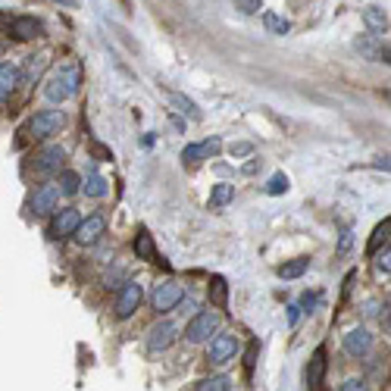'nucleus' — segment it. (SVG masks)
Wrapping results in <instances>:
<instances>
[{"instance_id": "e433bc0d", "label": "nucleus", "mask_w": 391, "mask_h": 391, "mask_svg": "<svg viewBox=\"0 0 391 391\" xmlns=\"http://www.w3.org/2000/svg\"><path fill=\"white\" fill-rule=\"evenodd\" d=\"M298 313H301V307H298V304H291V307H288V322H291V326L298 322Z\"/></svg>"}, {"instance_id": "1a4fd4ad", "label": "nucleus", "mask_w": 391, "mask_h": 391, "mask_svg": "<svg viewBox=\"0 0 391 391\" xmlns=\"http://www.w3.org/2000/svg\"><path fill=\"white\" fill-rule=\"evenodd\" d=\"M63 160H66V151H63L60 144L44 147V151L35 153V172H38V175H53V172H60Z\"/></svg>"}, {"instance_id": "39448f33", "label": "nucleus", "mask_w": 391, "mask_h": 391, "mask_svg": "<svg viewBox=\"0 0 391 391\" xmlns=\"http://www.w3.org/2000/svg\"><path fill=\"white\" fill-rule=\"evenodd\" d=\"M181 298H185V285H179V282H160L151 294V304H153V310L166 313V310H172Z\"/></svg>"}, {"instance_id": "5701e85b", "label": "nucleus", "mask_w": 391, "mask_h": 391, "mask_svg": "<svg viewBox=\"0 0 391 391\" xmlns=\"http://www.w3.org/2000/svg\"><path fill=\"white\" fill-rule=\"evenodd\" d=\"M307 266H310L307 257H298V260L282 263V266H279V279H301V275L307 273Z\"/></svg>"}, {"instance_id": "473e14b6", "label": "nucleus", "mask_w": 391, "mask_h": 391, "mask_svg": "<svg viewBox=\"0 0 391 391\" xmlns=\"http://www.w3.org/2000/svg\"><path fill=\"white\" fill-rule=\"evenodd\" d=\"M228 153H232V157H247V153H254V144H247V141H238V144L228 147Z\"/></svg>"}, {"instance_id": "f03ea898", "label": "nucleus", "mask_w": 391, "mask_h": 391, "mask_svg": "<svg viewBox=\"0 0 391 391\" xmlns=\"http://www.w3.org/2000/svg\"><path fill=\"white\" fill-rule=\"evenodd\" d=\"M217 329H219V316L213 313V310H200V313L185 326V338L191 341V345H204V341H210V335L217 332Z\"/></svg>"}, {"instance_id": "58836bf2", "label": "nucleus", "mask_w": 391, "mask_h": 391, "mask_svg": "<svg viewBox=\"0 0 391 391\" xmlns=\"http://www.w3.org/2000/svg\"><path fill=\"white\" fill-rule=\"evenodd\" d=\"M254 172H257V160H254V163H247V166H245V175H254Z\"/></svg>"}, {"instance_id": "b1692460", "label": "nucleus", "mask_w": 391, "mask_h": 391, "mask_svg": "<svg viewBox=\"0 0 391 391\" xmlns=\"http://www.w3.org/2000/svg\"><path fill=\"white\" fill-rule=\"evenodd\" d=\"M388 232H391V219L379 222V226H376V232H373V238H369V245H366V254H376L382 245H388Z\"/></svg>"}, {"instance_id": "a878e982", "label": "nucleus", "mask_w": 391, "mask_h": 391, "mask_svg": "<svg viewBox=\"0 0 391 391\" xmlns=\"http://www.w3.org/2000/svg\"><path fill=\"white\" fill-rule=\"evenodd\" d=\"M170 100H172V107H175L179 113H185V116H191V119H200L198 104H194V100H188L185 94H170Z\"/></svg>"}, {"instance_id": "7ed1b4c3", "label": "nucleus", "mask_w": 391, "mask_h": 391, "mask_svg": "<svg viewBox=\"0 0 391 391\" xmlns=\"http://www.w3.org/2000/svg\"><path fill=\"white\" fill-rule=\"evenodd\" d=\"M63 125H66V113L63 110H41V113L32 116L29 132H32V138H50V135H57Z\"/></svg>"}, {"instance_id": "72a5a7b5", "label": "nucleus", "mask_w": 391, "mask_h": 391, "mask_svg": "<svg viewBox=\"0 0 391 391\" xmlns=\"http://www.w3.org/2000/svg\"><path fill=\"white\" fill-rule=\"evenodd\" d=\"M257 341H251V348H247V354H245V366H247V373H254V363H257Z\"/></svg>"}, {"instance_id": "aec40b11", "label": "nucleus", "mask_w": 391, "mask_h": 391, "mask_svg": "<svg viewBox=\"0 0 391 391\" xmlns=\"http://www.w3.org/2000/svg\"><path fill=\"white\" fill-rule=\"evenodd\" d=\"M135 257H141V260H157V247H153V238H151V232H144V228L135 235Z\"/></svg>"}, {"instance_id": "4c0bfd02", "label": "nucleus", "mask_w": 391, "mask_h": 391, "mask_svg": "<svg viewBox=\"0 0 391 391\" xmlns=\"http://www.w3.org/2000/svg\"><path fill=\"white\" fill-rule=\"evenodd\" d=\"M316 304V294H304V301H301V307H313Z\"/></svg>"}, {"instance_id": "6ab92c4d", "label": "nucleus", "mask_w": 391, "mask_h": 391, "mask_svg": "<svg viewBox=\"0 0 391 391\" xmlns=\"http://www.w3.org/2000/svg\"><path fill=\"white\" fill-rule=\"evenodd\" d=\"M235 200V185H228V181H219V185H213L210 191V210H222V207H228Z\"/></svg>"}, {"instance_id": "9d476101", "label": "nucleus", "mask_w": 391, "mask_h": 391, "mask_svg": "<svg viewBox=\"0 0 391 391\" xmlns=\"http://www.w3.org/2000/svg\"><path fill=\"white\" fill-rule=\"evenodd\" d=\"M57 200H60L57 188H53V185H41L35 194H32L29 207H32V213H35V217H50V213L57 210Z\"/></svg>"}, {"instance_id": "7c9ffc66", "label": "nucleus", "mask_w": 391, "mask_h": 391, "mask_svg": "<svg viewBox=\"0 0 391 391\" xmlns=\"http://www.w3.org/2000/svg\"><path fill=\"white\" fill-rule=\"evenodd\" d=\"M235 6H238L241 13H247V16H251V13L263 10V0H235Z\"/></svg>"}, {"instance_id": "c756f323", "label": "nucleus", "mask_w": 391, "mask_h": 391, "mask_svg": "<svg viewBox=\"0 0 391 391\" xmlns=\"http://www.w3.org/2000/svg\"><path fill=\"white\" fill-rule=\"evenodd\" d=\"M376 254H379V257H376V269H379V273H391V251H388V245H385V251H382V247H379V251H376Z\"/></svg>"}, {"instance_id": "2eb2a0df", "label": "nucleus", "mask_w": 391, "mask_h": 391, "mask_svg": "<svg viewBox=\"0 0 391 391\" xmlns=\"http://www.w3.org/2000/svg\"><path fill=\"white\" fill-rule=\"evenodd\" d=\"M345 350L350 357H366L369 350H373V335H369L366 329H350L345 335Z\"/></svg>"}, {"instance_id": "4be33fe9", "label": "nucleus", "mask_w": 391, "mask_h": 391, "mask_svg": "<svg viewBox=\"0 0 391 391\" xmlns=\"http://www.w3.org/2000/svg\"><path fill=\"white\" fill-rule=\"evenodd\" d=\"M82 188H85L88 198H104V194H107V179L100 172H88L85 181H82Z\"/></svg>"}, {"instance_id": "0eeeda50", "label": "nucleus", "mask_w": 391, "mask_h": 391, "mask_svg": "<svg viewBox=\"0 0 391 391\" xmlns=\"http://www.w3.org/2000/svg\"><path fill=\"white\" fill-rule=\"evenodd\" d=\"M141 298H144V291H141L138 282H125L123 291H119V298H116V316L119 320H129L135 310L141 307Z\"/></svg>"}, {"instance_id": "423d86ee", "label": "nucleus", "mask_w": 391, "mask_h": 391, "mask_svg": "<svg viewBox=\"0 0 391 391\" xmlns=\"http://www.w3.org/2000/svg\"><path fill=\"white\" fill-rule=\"evenodd\" d=\"M235 354H238V335H217V338L210 341L207 360H210L213 366H222V363L235 360Z\"/></svg>"}, {"instance_id": "f257e3e1", "label": "nucleus", "mask_w": 391, "mask_h": 391, "mask_svg": "<svg viewBox=\"0 0 391 391\" xmlns=\"http://www.w3.org/2000/svg\"><path fill=\"white\" fill-rule=\"evenodd\" d=\"M76 91H78V69L76 66H66V69L53 72L50 82H47V88H44V94H47L50 104H63V100H69Z\"/></svg>"}, {"instance_id": "6e6552de", "label": "nucleus", "mask_w": 391, "mask_h": 391, "mask_svg": "<svg viewBox=\"0 0 391 391\" xmlns=\"http://www.w3.org/2000/svg\"><path fill=\"white\" fill-rule=\"evenodd\" d=\"M175 341V326L170 320H160L151 326V332H147V350L151 354H160V350H166Z\"/></svg>"}, {"instance_id": "c85d7f7f", "label": "nucleus", "mask_w": 391, "mask_h": 391, "mask_svg": "<svg viewBox=\"0 0 391 391\" xmlns=\"http://www.w3.org/2000/svg\"><path fill=\"white\" fill-rule=\"evenodd\" d=\"M288 185H291V181H288V175L285 172H275L273 179H269V185H266V194H285Z\"/></svg>"}, {"instance_id": "4468645a", "label": "nucleus", "mask_w": 391, "mask_h": 391, "mask_svg": "<svg viewBox=\"0 0 391 391\" xmlns=\"http://www.w3.org/2000/svg\"><path fill=\"white\" fill-rule=\"evenodd\" d=\"M219 147H222L219 138H207V141H200V144H188L185 151H181V160H185V163H200V160L217 157Z\"/></svg>"}, {"instance_id": "ddd939ff", "label": "nucleus", "mask_w": 391, "mask_h": 391, "mask_svg": "<svg viewBox=\"0 0 391 391\" xmlns=\"http://www.w3.org/2000/svg\"><path fill=\"white\" fill-rule=\"evenodd\" d=\"M6 32H10L16 41H32V38H38L44 29L35 16H16V19H10V29Z\"/></svg>"}, {"instance_id": "f8f14e48", "label": "nucleus", "mask_w": 391, "mask_h": 391, "mask_svg": "<svg viewBox=\"0 0 391 391\" xmlns=\"http://www.w3.org/2000/svg\"><path fill=\"white\" fill-rule=\"evenodd\" d=\"M354 50H360V57L369 63H388V47H382L376 35H360L354 41Z\"/></svg>"}, {"instance_id": "dca6fc26", "label": "nucleus", "mask_w": 391, "mask_h": 391, "mask_svg": "<svg viewBox=\"0 0 391 391\" xmlns=\"http://www.w3.org/2000/svg\"><path fill=\"white\" fill-rule=\"evenodd\" d=\"M326 350H316L313 354V360H310V366H307V388H320L322 385V379H326Z\"/></svg>"}, {"instance_id": "9b49d317", "label": "nucleus", "mask_w": 391, "mask_h": 391, "mask_svg": "<svg viewBox=\"0 0 391 391\" xmlns=\"http://www.w3.org/2000/svg\"><path fill=\"white\" fill-rule=\"evenodd\" d=\"M104 232H107V219H104V217H88V219L78 222L76 238H78V245L91 247V245H97Z\"/></svg>"}, {"instance_id": "20e7f679", "label": "nucleus", "mask_w": 391, "mask_h": 391, "mask_svg": "<svg viewBox=\"0 0 391 391\" xmlns=\"http://www.w3.org/2000/svg\"><path fill=\"white\" fill-rule=\"evenodd\" d=\"M78 222H82V213L72 210V207H66V210H53V219H50L47 235H50L53 241H63V238H69V235H76Z\"/></svg>"}, {"instance_id": "a211bd4d", "label": "nucleus", "mask_w": 391, "mask_h": 391, "mask_svg": "<svg viewBox=\"0 0 391 391\" xmlns=\"http://www.w3.org/2000/svg\"><path fill=\"white\" fill-rule=\"evenodd\" d=\"M363 22L369 25V32L385 35L388 32V13L382 10V6H366V10H363Z\"/></svg>"}, {"instance_id": "f704fd0d", "label": "nucleus", "mask_w": 391, "mask_h": 391, "mask_svg": "<svg viewBox=\"0 0 391 391\" xmlns=\"http://www.w3.org/2000/svg\"><path fill=\"white\" fill-rule=\"evenodd\" d=\"M350 245H354V232H350V228H345V232H341V241H338V254H345Z\"/></svg>"}, {"instance_id": "c9c22d12", "label": "nucleus", "mask_w": 391, "mask_h": 391, "mask_svg": "<svg viewBox=\"0 0 391 391\" xmlns=\"http://www.w3.org/2000/svg\"><path fill=\"white\" fill-rule=\"evenodd\" d=\"M366 385H363V379H348L345 385H341V391H363Z\"/></svg>"}, {"instance_id": "393cba45", "label": "nucleus", "mask_w": 391, "mask_h": 391, "mask_svg": "<svg viewBox=\"0 0 391 391\" xmlns=\"http://www.w3.org/2000/svg\"><path fill=\"white\" fill-rule=\"evenodd\" d=\"M210 301L217 307H226V301H228V285H226V279L222 275H213L210 279Z\"/></svg>"}, {"instance_id": "bb28decb", "label": "nucleus", "mask_w": 391, "mask_h": 391, "mask_svg": "<svg viewBox=\"0 0 391 391\" xmlns=\"http://www.w3.org/2000/svg\"><path fill=\"white\" fill-rule=\"evenodd\" d=\"M232 388V379L228 376H213V379H204L194 385V391H228Z\"/></svg>"}, {"instance_id": "412c9836", "label": "nucleus", "mask_w": 391, "mask_h": 391, "mask_svg": "<svg viewBox=\"0 0 391 391\" xmlns=\"http://www.w3.org/2000/svg\"><path fill=\"white\" fill-rule=\"evenodd\" d=\"M263 25H266L269 35H288V29H291V22H288L285 16H279V13H273V10L263 13Z\"/></svg>"}, {"instance_id": "2f4dec72", "label": "nucleus", "mask_w": 391, "mask_h": 391, "mask_svg": "<svg viewBox=\"0 0 391 391\" xmlns=\"http://www.w3.org/2000/svg\"><path fill=\"white\" fill-rule=\"evenodd\" d=\"M44 66H47V57H32V60H29V78H38V76H41Z\"/></svg>"}, {"instance_id": "ea45409f", "label": "nucleus", "mask_w": 391, "mask_h": 391, "mask_svg": "<svg viewBox=\"0 0 391 391\" xmlns=\"http://www.w3.org/2000/svg\"><path fill=\"white\" fill-rule=\"evenodd\" d=\"M53 4H63V6H76L78 0H53Z\"/></svg>"}, {"instance_id": "f3484780", "label": "nucleus", "mask_w": 391, "mask_h": 391, "mask_svg": "<svg viewBox=\"0 0 391 391\" xmlns=\"http://www.w3.org/2000/svg\"><path fill=\"white\" fill-rule=\"evenodd\" d=\"M19 85V66H0V104H6V100L13 97V91H16Z\"/></svg>"}, {"instance_id": "cd10ccee", "label": "nucleus", "mask_w": 391, "mask_h": 391, "mask_svg": "<svg viewBox=\"0 0 391 391\" xmlns=\"http://www.w3.org/2000/svg\"><path fill=\"white\" fill-rule=\"evenodd\" d=\"M78 188H82V179H78V172H72V170L60 172V191H63V194H76Z\"/></svg>"}]
</instances>
